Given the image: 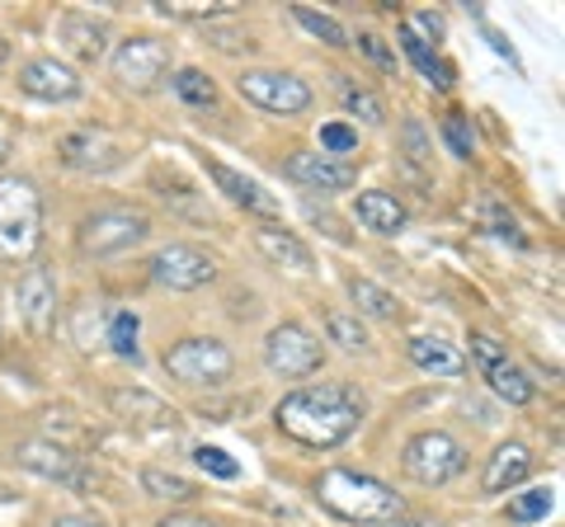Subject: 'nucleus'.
<instances>
[{
    "label": "nucleus",
    "instance_id": "obj_1",
    "mask_svg": "<svg viewBox=\"0 0 565 527\" xmlns=\"http://www.w3.org/2000/svg\"><path fill=\"white\" fill-rule=\"evenodd\" d=\"M274 424L282 438H292V443H302V448H316V452L340 448L344 438H353L363 424V396L344 381L297 386V391L278 400Z\"/></svg>",
    "mask_w": 565,
    "mask_h": 527
},
{
    "label": "nucleus",
    "instance_id": "obj_2",
    "mask_svg": "<svg viewBox=\"0 0 565 527\" xmlns=\"http://www.w3.org/2000/svg\"><path fill=\"white\" fill-rule=\"evenodd\" d=\"M316 499H321L326 514H334L340 523H359V527H382L405 514V504L392 485L353 466H326L316 476Z\"/></svg>",
    "mask_w": 565,
    "mask_h": 527
},
{
    "label": "nucleus",
    "instance_id": "obj_3",
    "mask_svg": "<svg viewBox=\"0 0 565 527\" xmlns=\"http://www.w3.org/2000/svg\"><path fill=\"white\" fill-rule=\"evenodd\" d=\"M43 240V193L24 174L0 180V255L29 259Z\"/></svg>",
    "mask_w": 565,
    "mask_h": 527
},
{
    "label": "nucleus",
    "instance_id": "obj_4",
    "mask_svg": "<svg viewBox=\"0 0 565 527\" xmlns=\"http://www.w3.org/2000/svg\"><path fill=\"white\" fill-rule=\"evenodd\" d=\"M401 466L419 485H448L467 471V448L444 429H424L401 448Z\"/></svg>",
    "mask_w": 565,
    "mask_h": 527
},
{
    "label": "nucleus",
    "instance_id": "obj_5",
    "mask_svg": "<svg viewBox=\"0 0 565 527\" xmlns=\"http://www.w3.org/2000/svg\"><path fill=\"white\" fill-rule=\"evenodd\" d=\"M166 373L184 386H222V381H232L236 358L222 340L193 335V340H180L174 348H166Z\"/></svg>",
    "mask_w": 565,
    "mask_h": 527
},
{
    "label": "nucleus",
    "instance_id": "obj_6",
    "mask_svg": "<svg viewBox=\"0 0 565 527\" xmlns=\"http://www.w3.org/2000/svg\"><path fill=\"white\" fill-rule=\"evenodd\" d=\"M147 232H151L147 213H137V207H104V213L81 222V255L114 259V255L147 240Z\"/></svg>",
    "mask_w": 565,
    "mask_h": 527
},
{
    "label": "nucleus",
    "instance_id": "obj_7",
    "mask_svg": "<svg viewBox=\"0 0 565 527\" xmlns=\"http://www.w3.org/2000/svg\"><path fill=\"white\" fill-rule=\"evenodd\" d=\"M264 363H269V373H278V377L302 381V377H311V373H321L326 344L316 340L307 325L282 321V325H274L269 335H264Z\"/></svg>",
    "mask_w": 565,
    "mask_h": 527
},
{
    "label": "nucleus",
    "instance_id": "obj_8",
    "mask_svg": "<svg viewBox=\"0 0 565 527\" xmlns=\"http://www.w3.org/2000/svg\"><path fill=\"white\" fill-rule=\"evenodd\" d=\"M151 278L161 288H170V292H199V288H207L212 278H217V259H212L207 250H199V245L174 240V245H166V250H156Z\"/></svg>",
    "mask_w": 565,
    "mask_h": 527
},
{
    "label": "nucleus",
    "instance_id": "obj_9",
    "mask_svg": "<svg viewBox=\"0 0 565 527\" xmlns=\"http://www.w3.org/2000/svg\"><path fill=\"white\" fill-rule=\"evenodd\" d=\"M57 155H62L66 170L109 174V170H118L122 161H128V147H122L114 132H104V128H71V132H62Z\"/></svg>",
    "mask_w": 565,
    "mask_h": 527
},
{
    "label": "nucleus",
    "instance_id": "obj_10",
    "mask_svg": "<svg viewBox=\"0 0 565 527\" xmlns=\"http://www.w3.org/2000/svg\"><path fill=\"white\" fill-rule=\"evenodd\" d=\"M236 90L259 104V109H269V114H307L311 109V90H307V80H297L288 72H241L236 80Z\"/></svg>",
    "mask_w": 565,
    "mask_h": 527
},
{
    "label": "nucleus",
    "instance_id": "obj_11",
    "mask_svg": "<svg viewBox=\"0 0 565 527\" xmlns=\"http://www.w3.org/2000/svg\"><path fill=\"white\" fill-rule=\"evenodd\" d=\"M14 456H20V466L33 471V476L43 481H57L66 490H90V471L81 466L76 452H66L62 443H47V438H29V443L14 448Z\"/></svg>",
    "mask_w": 565,
    "mask_h": 527
},
{
    "label": "nucleus",
    "instance_id": "obj_12",
    "mask_svg": "<svg viewBox=\"0 0 565 527\" xmlns=\"http://www.w3.org/2000/svg\"><path fill=\"white\" fill-rule=\"evenodd\" d=\"M166 72H170V47L147 39V33L118 43V52H114V76L128 85V90H151Z\"/></svg>",
    "mask_w": 565,
    "mask_h": 527
},
{
    "label": "nucleus",
    "instance_id": "obj_13",
    "mask_svg": "<svg viewBox=\"0 0 565 527\" xmlns=\"http://www.w3.org/2000/svg\"><path fill=\"white\" fill-rule=\"evenodd\" d=\"M288 180L302 184V189H316V193H340L359 180V165L353 161H340V155H316V151H297L288 155Z\"/></svg>",
    "mask_w": 565,
    "mask_h": 527
},
{
    "label": "nucleus",
    "instance_id": "obj_14",
    "mask_svg": "<svg viewBox=\"0 0 565 527\" xmlns=\"http://www.w3.org/2000/svg\"><path fill=\"white\" fill-rule=\"evenodd\" d=\"M20 90L43 104H71L81 95V76L57 57H33L20 66Z\"/></svg>",
    "mask_w": 565,
    "mask_h": 527
},
{
    "label": "nucleus",
    "instance_id": "obj_15",
    "mask_svg": "<svg viewBox=\"0 0 565 527\" xmlns=\"http://www.w3.org/2000/svg\"><path fill=\"white\" fill-rule=\"evenodd\" d=\"M109 406L118 419H128L132 429H147V433H174L180 429V415H174L161 396L141 391V386H122V391L109 396Z\"/></svg>",
    "mask_w": 565,
    "mask_h": 527
},
{
    "label": "nucleus",
    "instance_id": "obj_16",
    "mask_svg": "<svg viewBox=\"0 0 565 527\" xmlns=\"http://www.w3.org/2000/svg\"><path fill=\"white\" fill-rule=\"evenodd\" d=\"M20 321L29 325V335L47 340L57 325V278L47 269H29L20 283Z\"/></svg>",
    "mask_w": 565,
    "mask_h": 527
},
{
    "label": "nucleus",
    "instance_id": "obj_17",
    "mask_svg": "<svg viewBox=\"0 0 565 527\" xmlns=\"http://www.w3.org/2000/svg\"><path fill=\"white\" fill-rule=\"evenodd\" d=\"M207 174H212V184H217L226 198H232L236 207H245V213H259V217H278V198L269 189H264L259 180H250V174H241L232 165H222V161H207Z\"/></svg>",
    "mask_w": 565,
    "mask_h": 527
},
{
    "label": "nucleus",
    "instance_id": "obj_18",
    "mask_svg": "<svg viewBox=\"0 0 565 527\" xmlns=\"http://www.w3.org/2000/svg\"><path fill=\"white\" fill-rule=\"evenodd\" d=\"M57 39H62V47H66L76 62L95 66V62L104 57V47H109V29H104V24L95 20V14L66 10L62 20H57Z\"/></svg>",
    "mask_w": 565,
    "mask_h": 527
},
{
    "label": "nucleus",
    "instance_id": "obj_19",
    "mask_svg": "<svg viewBox=\"0 0 565 527\" xmlns=\"http://www.w3.org/2000/svg\"><path fill=\"white\" fill-rule=\"evenodd\" d=\"M255 245H259L264 259L278 264V269H292V273H311V269H316L311 245L297 236V232H288V226H259Z\"/></svg>",
    "mask_w": 565,
    "mask_h": 527
},
{
    "label": "nucleus",
    "instance_id": "obj_20",
    "mask_svg": "<svg viewBox=\"0 0 565 527\" xmlns=\"http://www.w3.org/2000/svg\"><path fill=\"white\" fill-rule=\"evenodd\" d=\"M353 217H359L373 236H396L405 232V203L396 198V193H386V189H367L353 198Z\"/></svg>",
    "mask_w": 565,
    "mask_h": 527
},
{
    "label": "nucleus",
    "instance_id": "obj_21",
    "mask_svg": "<svg viewBox=\"0 0 565 527\" xmlns=\"http://www.w3.org/2000/svg\"><path fill=\"white\" fill-rule=\"evenodd\" d=\"M527 471H533V452H527L523 443H504V448H494V456L486 462L481 490L486 495H504V490L527 481Z\"/></svg>",
    "mask_w": 565,
    "mask_h": 527
},
{
    "label": "nucleus",
    "instance_id": "obj_22",
    "mask_svg": "<svg viewBox=\"0 0 565 527\" xmlns=\"http://www.w3.org/2000/svg\"><path fill=\"white\" fill-rule=\"evenodd\" d=\"M486 381H490V391L500 396V400H509V406H527V400L537 396V381L523 373V367L514 363V358H500L494 367H486L481 373Z\"/></svg>",
    "mask_w": 565,
    "mask_h": 527
},
{
    "label": "nucleus",
    "instance_id": "obj_23",
    "mask_svg": "<svg viewBox=\"0 0 565 527\" xmlns=\"http://www.w3.org/2000/svg\"><path fill=\"white\" fill-rule=\"evenodd\" d=\"M411 363L419 367V373H434V377H457L462 373V354H457L452 344H444V340H429V335L411 340Z\"/></svg>",
    "mask_w": 565,
    "mask_h": 527
},
{
    "label": "nucleus",
    "instance_id": "obj_24",
    "mask_svg": "<svg viewBox=\"0 0 565 527\" xmlns=\"http://www.w3.org/2000/svg\"><path fill=\"white\" fill-rule=\"evenodd\" d=\"M349 297H353V306L363 315H373V321H396L401 315V302L386 288H377L373 278H349Z\"/></svg>",
    "mask_w": 565,
    "mask_h": 527
},
{
    "label": "nucleus",
    "instance_id": "obj_25",
    "mask_svg": "<svg viewBox=\"0 0 565 527\" xmlns=\"http://www.w3.org/2000/svg\"><path fill=\"white\" fill-rule=\"evenodd\" d=\"M170 85H174V95H180L189 109H212V104H217V85H212L207 72H199V66H180Z\"/></svg>",
    "mask_w": 565,
    "mask_h": 527
},
{
    "label": "nucleus",
    "instance_id": "obj_26",
    "mask_svg": "<svg viewBox=\"0 0 565 527\" xmlns=\"http://www.w3.org/2000/svg\"><path fill=\"white\" fill-rule=\"evenodd\" d=\"M556 508V490L552 485H527L519 495H509V518L514 523H537Z\"/></svg>",
    "mask_w": 565,
    "mask_h": 527
},
{
    "label": "nucleus",
    "instance_id": "obj_27",
    "mask_svg": "<svg viewBox=\"0 0 565 527\" xmlns=\"http://www.w3.org/2000/svg\"><path fill=\"white\" fill-rule=\"evenodd\" d=\"M141 490H147L151 499H174V504H184V499L199 495V490H193V481L174 476V471H161V466H147V471H141Z\"/></svg>",
    "mask_w": 565,
    "mask_h": 527
},
{
    "label": "nucleus",
    "instance_id": "obj_28",
    "mask_svg": "<svg viewBox=\"0 0 565 527\" xmlns=\"http://www.w3.org/2000/svg\"><path fill=\"white\" fill-rule=\"evenodd\" d=\"M326 335H330V344L349 348V354H363L367 348V330H363L359 315H349V311H330L326 315Z\"/></svg>",
    "mask_w": 565,
    "mask_h": 527
},
{
    "label": "nucleus",
    "instance_id": "obj_29",
    "mask_svg": "<svg viewBox=\"0 0 565 527\" xmlns=\"http://www.w3.org/2000/svg\"><path fill=\"white\" fill-rule=\"evenodd\" d=\"M292 14H297V24H302L307 33H316L321 43H330V47H349L344 24H340V20H330V14H321L316 6H292Z\"/></svg>",
    "mask_w": 565,
    "mask_h": 527
},
{
    "label": "nucleus",
    "instance_id": "obj_30",
    "mask_svg": "<svg viewBox=\"0 0 565 527\" xmlns=\"http://www.w3.org/2000/svg\"><path fill=\"white\" fill-rule=\"evenodd\" d=\"M137 335H141V321H137V311H118L114 321H109V344H114V354L118 358H141V348H137Z\"/></svg>",
    "mask_w": 565,
    "mask_h": 527
},
{
    "label": "nucleus",
    "instance_id": "obj_31",
    "mask_svg": "<svg viewBox=\"0 0 565 527\" xmlns=\"http://www.w3.org/2000/svg\"><path fill=\"white\" fill-rule=\"evenodd\" d=\"M340 99H344V109H349V114H359V118H367V122H386L382 99H377L373 90H363V85L344 80V76H340Z\"/></svg>",
    "mask_w": 565,
    "mask_h": 527
},
{
    "label": "nucleus",
    "instance_id": "obj_32",
    "mask_svg": "<svg viewBox=\"0 0 565 527\" xmlns=\"http://www.w3.org/2000/svg\"><path fill=\"white\" fill-rule=\"evenodd\" d=\"M193 462H199L207 476H217V481H236V476H241V462H236V456L222 452V448H207V443L193 448Z\"/></svg>",
    "mask_w": 565,
    "mask_h": 527
},
{
    "label": "nucleus",
    "instance_id": "obj_33",
    "mask_svg": "<svg viewBox=\"0 0 565 527\" xmlns=\"http://www.w3.org/2000/svg\"><path fill=\"white\" fill-rule=\"evenodd\" d=\"M166 14V20H222V14H236V0H217V6H170V0H161L156 6Z\"/></svg>",
    "mask_w": 565,
    "mask_h": 527
},
{
    "label": "nucleus",
    "instance_id": "obj_34",
    "mask_svg": "<svg viewBox=\"0 0 565 527\" xmlns=\"http://www.w3.org/2000/svg\"><path fill=\"white\" fill-rule=\"evenodd\" d=\"M444 142H448V151L457 155V161H471V155H476L471 128H467V118H462V114H448V118H444Z\"/></svg>",
    "mask_w": 565,
    "mask_h": 527
},
{
    "label": "nucleus",
    "instance_id": "obj_35",
    "mask_svg": "<svg viewBox=\"0 0 565 527\" xmlns=\"http://www.w3.org/2000/svg\"><path fill=\"white\" fill-rule=\"evenodd\" d=\"M321 147H326L330 155H340V161H344V155H349L353 147H359V132H353L349 122H326V128H321Z\"/></svg>",
    "mask_w": 565,
    "mask_h": 527
},
{
    "label": "nucleus",
    "instance_id": "obj_36",
    "mask_svg": "<svg viewBox=\"0 0 565 527\" xmlns=\"http://www.w3.org/2000/svg\"><path fill=\"white\" fill-rule=\"evenodd\" d=\"M500 358H509V348L500 340H494V335H471V363L481 367V373H486V367H494Z\"/></svg>",
    "mask_w": 565,
    "mask_h": 527
},
{
    "label": "nucleus",
    "instance_id": "obj_37",
    "mask_svg": "<svg viewBox=\"0 0 565 527\" xmlns=\"http://www.w3.org/2000/svg\"><path fill=\"white\" fill-rule=\"evenodd\" d=\"M359 52L373 66H382V72H396V57H392V47H386V39H377V33H359Z\"/></svg>",
    "mask_w": 565,
    "mask_h": 527
},
{
    "label": "nucleus",
    "instance_id": "obj_38",
    "mask_svg": "<svg viewBox=\"0 0 565 527\" xmlns=\"http://www.w3.org/2000/svg\"><path fill=\"white\" fill-rule=\"evenodd\" d=\"M401 142H405V151H411L415 165H429V137H424V128H419L415 118L401 128Z\"/></svg>",
    "mask_w": 565,
    "mask_h": 527
},
{
    "label": "nucleus",
    "instance_id": "obj_39",
    "mask_svg": "<svg viewBox=\"0 0 565 527\" xmlns=\"http://www.w3.org/2000/svg\"><path fill=\"white\" fill-rule=\"evenodd\" d=\"M486 217H490V226H494V236H504V240H519V222L509 217V213H504V207L494 203V198L486 203Z\"/></svg>",
    "mask_w": 565,
    "mask_h": 527
},
{
    "label": "nucleus",
    "instance_id": "obj_40",
    "mask_svg": "<svg viewBox=\"0 0 565 527\" xmlns=\"http://www.w3.org/2000/svg\"><path fill=\"white\" fill-rule=\"evenodd\" d=\"M161 527H217V523H207V518H193V514H170Z\"/></svg>",
    "mask_w": 565,
    "mask_h": 527
},
{
    "label": "nucleus",
    "instance_id": "obj_41",
    "mask_svg": "<svg viewBox=\"0 0 565 527\" xmlns=\"http://www.w3.org/2000/svg\"><path fill=\"white\" fill-rule=\"evenodd\" d=\"M52 527H99L95 518H76V514H62L57 523H52Z\"/></svg>",
    "mask_w": 565,
    "mask_h": 527
},
{
    "label": "nucleus",
    "instance_id": "obj_42",
    "mask_svg": "<svg viewBox=\"0 0 565 527\" xmlns=\"http://www.w3.org/2000/svg\"><path fill=\"white\" fill-rule=\"evenodd\" d=\"M6 161H10V137L0 132V165H6Z\"/></svg>",
    "mask_w": 565,
    "mask_h": 527
},
{
    "label": "nucleus",
    "instance_id": "obj_43",
    "mask_svg": "<svg viewBox=\"0 0 565 527\" xmlns=\"http://www.w3.org/2000/svg\"><path fill=\"white\" fill-rule=\"evenodd\" d=\"M382 527H429V523H401V518H396V523H382Z\"/></svg>",
    "mask_w": 565,
    "mask_h": 527
},
{
    "label": "nucleus",
    "instance_id": "obj_44",
    "mask_svg": "<svg viewBox=\"0 0 565 527\" xmlns=\"http://www.w3.org/2000/svg\"><path fill=\"white\" fill-rule=\"evenodd\" d=\"M6 57H10V43H6V39H0V66H6Z\"/></svg>",
    "mask_w": 565,
    "mask_h": 527
}]
</instances>
